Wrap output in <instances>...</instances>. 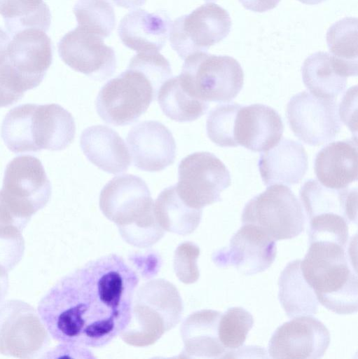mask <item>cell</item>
<instances>
[{"label":"cell","mask_w":358,"mask_h":359,"mask_svg":"<svg viewBox=\"0 0 358 359\" xmlns=\"http://www.w3.org/2000/svg\"><path fill=\"white\" fill-rule=\"evenodd\" d=\"M139 281L123 257L104 255L59 280L41 299L38 313L60 343L101 348L128 326Z\"/></svg>","instance_id":"6da1fadb"},{"label":"cell","mask_w":358,"mask_h":359,"mask_svg":"<svg viewBox=\"0 0 358 359\" xmlns=\"http://www.w3.org/2000/svg\"><path fill=\"white\" fill-rule=\"evenodd\" d=\"M153 203L144 180L131 174L112 178L102 188L99 200L102 212L117 225L121 238L142 248L156 243L165 232L156 219Z\"/></svg>","instance_id":"7a4b0ae2"},{"label":"cell","mask_w":358,"mask_h":359,"mask_svg":"<svg viewBox=\"0 0 358 359\" xmlns=\"http://www.w3.org/2000/svg\"><path fill=\"white\" fill-rule=\"evenodd\" d=\"M165 81L158 63L137 54L125 71L102 87L95 100L96 111L106 123L116 126L131 124L157 99Z\"/></svg>","instance_id":"3957f363"},{"label":"cell","mask_w":358,"mask_h":359,"mask_svg":"<svg viewBox=\"0 0 358 359\" xmlns=\"http://www.w3.org/2000/svg\"><path fill=\"white\" fill-rule=\"evenodd\" d=\"M76 125L72 115L57 104H24L6 114L1 136L15 154L60 151L74 140Z\"/></svg>","instance_id":"277c9868"},{"label":"cell","mask_w":358,"mask_h":359,"mask_svg":"<svg viewBox=\"0 0 358 359\" xmlns=\"http://www.w3.org/2000/svg\"><path fill=\"white\" fill-rule=\"evenodd\" d=\"M345 247L315 241L301 262L302 274L322 305L338 314L357 311L358 280Z\"/></svg>","instance_id":"5b68a950"},{"label":"cell","mask_w":358,"mask_h":359,"mask_svg":"<svg viewBox=\"0 0 358 359\" xmlns=\"http://www.w3.org/2000/svg\"><path fill=\"white\" fill-rule=\"evenodd\" d=\"M182 312L177 287L163 278L151 280L136 290L130 320L120 336L131 346L151 345L179 323Z\"/></svg>","instance_id":"8992f818"},{"label":"cell","mask_w":358,"mask_h":359,"mask_svg":"<svg viewBox=\"0 0 358 359\" xmlns=\"http://www.w3.org/2000/svg\"><path fill=\"white\" fill-rule=\"evenodd\" d=\"M179 76L193 97L207 102H230L244 84V72L235 59L202 51L185 59Z\"/></svg>","instance_id":"52a82bcc"},{"label":"cell","mask_w":358,"mask_h":359,"mask_svg":"<svg viewBox=\"0 0 358 359\" xmlns=\"http://www.w3.org/2000/svg\"><path fill=\"white\" fill-rule=\"evenodd\" d=\"M51 193L50 182L38 158L18 156L7 164L0 201L23 226L48 203Z\"/></svg>","instance_id":"ba28073f"},{"label":"cell","mask_w":358,"mask_h":359,"mask_svg":"<svg viewBox=\"0 0 358 359\" xmlns=\"http://www.w3.org/2000/svg\"><path fill=\"white\" fill-rule=\"evenodd\" d=\"M244 224H253L275 241L293 238L303 230V207L294 192L282 184L270 185L252 198L242 215Z\"/></svg>","instance_id":"9c48e42d"},{"label":"cell","mask_w":358,"mask_h":359,"mask_svg":"<svg viewBox=\"0 0 358 359\" xmlns=\"http://www.w3.org/2000/svg\"><path fill=\"white\" fill-rule=\"evenodd\" d=\"M230 172L214 154L200 151L184 158L178 167L179 196L189 207L198 210L220 201L221 193L230 185Z\"/></svg>","instance_id":"30bf717a"},{"label":"cell","mask_w":358,"mask_h":359,"mask_svg":"<svg viewBox=\"0 0 358 359\" xmlns=\"http://www.w3.org/2000/svg\"><path fill=\"white\" fill-rule=\"evenodd\" d=\"M48 342V332L31 305L17 299L0 304V353L32 359L43 353Z\"/></svg>","instance_id":"8fae6325"},{"label":"cell","mask_w":358,"mask_h":359,"mask_svg":"<svg viewBox=\"0 0 358 359\" xmlns=\"http://www.w3.org/2000/svg\"><path fill=\"white\" fill-rule=\"evenodd\" d=\"M232 22L226 10L214 3H207L172 22L170 41L172 49L185 60L226 38Z\"/></svg>","instance_id":"7c38bea8"},{"label":"cell","mask_w":358,"mask_h":359,"mask_svg":"<svg viewBox=\"0 0 358 359\" xmlns=\"http://www.w3.org/2000/svg\"><path fill=\"white\" fill-rule=\"evenodd\" d=\"M53 61L50 39L39 29H26L13 36L3 64L18 89L37 87Z\"/></svg>","instance_id":"4fadbf2b"},{"label":"cell","mask_w":358,"mask_h":359,"mask_svg":"<svg viewBox=\"0 0 358 359\" xmlns=\"http://www.w3.org/2000/svg\"><path fill=\"white\" fill-rule=\"evenodd\" d=\"M287 117L294 134L311 146L333 140L342 126L337 101L317 97L306 90L290 99Z\"/></svg>","instance_id":"5bb4252c"},{"label":"cell","mask_w":358,"mask_h":359,"mask_svg":"<svg viewBox=\"0 0 358 359\" xmlns=\"http://www.w3.org/2000/svg\"><path fill=\"white\" fill-rule=\"evenodd\" d=\"M331 335L326 327L310 316L294 317L278 327L268 344L273 358L317 359L329 346Z\"/></svg>","instance_id":"9a60e30c"},{"label":"cell","mask_w":358,"mask_h":359,"mask_svg":"<svg viewBox=\"0 0 358 359\" xmlns=\"http://www.w3.org/2000/svg\"><path fill=\"white\" fill-rule=\"evenodd\" d=\"M58 53L69 67L94 80H105L116 70L114 50L106 46L102 37L79 26L60 39Z\"/></svg>","instance_id":"2e32d148"},{"label":"cell","mask_w":358,"mask_h":359,"mask_svg":"<svg viewBox=\"0 0 358 359\" xmlns=\"http://www.w3.org/2000/svg\"><path fill=\"white\" fill-rule=\"evenodd\" d=\"M277 254L275 241L253 224H244L233 235L228 248L214 255V262L220 266L228 265L246 276L268 269Z\"/></svg>","instance_id":"e0dca14e"},{"label":"cell","mask_w":358,"mask_h":359,"mask_svg":"<svg viewBox=\"0 0 358 359\" xmlns=\"http://www.w3.org/2000/svg\"><path fill=\"white\" fill-rule=\"evenodd\" d=\"M284 125L273 108L261 104L239 105L235 115L232 138L239 145L254 152L266 151L281 140Z\"/></svg>","instance_id":"ac0fdd59"},{"label":"cell","mask_w":358,"mask_h":359,"mask_svg":"<svg viewBox=\"0 0 358 359\" xmlns=\"http://www.w3.org/2000/svg\"><path fill=\"white\" fill-rule=\"evenodd\" d=\"M134 165L147 172H158L172 164L176 143L170 130L162 123L145 121L133 126L128 133Z\"/></svg>","instance_id":"d6986e66"},{"label":"cell","mask_w":358,"mask_h":359,"mask_svg":"<svg viewBox=\"0 0 358 359\" xmlns=\"http://www.w3.org/2000/svg\"><path fill=\"white\" fill-rule=\"evenodd\" d=\"M172 21L165 12L131 11L121 20L118 34L122 43L138 53H157L166 43Z\"/></svg>","instance_id":"ffe728a7"},{"label":"cell","mask_w":358,"mask_h":359,"mask_svg":"<svg viewBox=\"0 0 358 359\" xmlns=\"http://www.w3.org/2000/svg\"><path fill=\"white\" fill-rule=\"evenodd\" d=\"M258 166L265 185H293L299 183L308 170V155L301 143L282 138L261 154Z\"/></svg>","instance_id":"44dd1931"},{"label":"cell","mask_w":358,"mask_h":359,"mask_svg":"<svg viewBox=\"0 0 358 359\" xmlns=\"http://www.w3.org/2000/svg\"><path fill=\"white\" fill-rule=\"evenodd\" d=\"M314 169L318 182L323 186L342 189L357 181L358 151L357 136L333 142L316 155Z\"/></svg>","instance_id":"7402d4cb"},{"label":"cell","mask_w":358,"mask_h":359,"mask_svg":"<svg viewBox=\"0 0 358 359\" xmlns=\"http://www.w3.org/2000/svg\"><path fill=\"white\" fill-rule=\"evenodd\" d=\"M80 146L89 161L108 173L125 172L130 165L124 140L108 126L97 125L85 128L80 137Z\"/></svg>","instance_id":"603a6c76"},{"label":"cell","mask_w":358,"mask_h":359,"mask_svg":"<svg viewBox=\"0 0 358 359\" xmlns=\"http://www.w3.org/2000/svg\"><path fill=\"white\" fill-rule=\"evenodd\" d=\"M221 313L203 309L190 314L182 323L180 333L184 344L182 354L187 358H223L227 349L218 335Z\"/></svg>","instance_id":"cb8c5ba5"},{"label":"cell","mask_w":358,"mask_h":359,"mask_svg":"<svg viewBox=\"0 0 358 359\" xmlns=\"http://www.w3.org/2000/svg\"><path fill=\"white\" fill-rule=\"evenodd\" d=\"M302 79L314 95L335 99L345 88L349 69L331 54L317 52L308 56L301 67Z\"/></svg>","instance_id":"d4e9b609"},{"label":"cell","mask_w":358,"mask_h":359,"mask_svg":"<svg viewBox=\"0 0 358 359\" xmlns=\"http://www.w3.org/2000/svg\"><path fill=\"white\" fill-rule=\"evenodd\" d=\"M299 196L309 218L322 214H336L348 223L357 220V189H334L326 187L316 180H307Z\"/></svg>","instance_id":"484cf974"},{"label":"cell","mask_w":358,"mask_h":359,"mask_svg":"<svg viewBox=\"0 0 358 359\" xmlns=\"http://www.w3.org/2000/svg\"><path fill=\"white\" fill-rule=\"evenodd\" d=\"M301 262V259L290 262L278 280V298L290 318L315 314L318 311L319 302L302 274Z\"/></svg>","instance_id":"4316f807"},{"label":"cell","mask_w":358,"mask_h":359,"mask_svg":"<svg viewBox=\"0 0 358 359\" xmlns=\"http://www.w3.org/2000/svg\"><path fill=\"white\" fill-rule=\"evenodd\" d=\"M156 219L165 231L186 236L198 226L202 210L192 208L179 196L175 184L164 189L153 203Z\"/></svg>","instance_id":"83f0119b"},{"label":"cell","mask_w":358,"mask_h":359,"mask_svg":"<svg viewBox=\"0 0 358 359\" xmlns=\"http://www.w3.org/2000/svg\"><path fill=\"white\" fill-rule=\"evenodd\" d=\"M157 100L163 114L179 122L195 121L204 115L209 108L207 102L193 97L184 88L179 76L163 83Z\"/></svg>","instance_id":"f1b7e54d"},{"label":"cell","mask_w":358,"mask_h":359,"mask_svg":"<svg viewBox=\"0 0 358 359\" xmlns=\"http://www.w3.org/2000/svg\"><path fill=\"white\" fill-rule=\"evenodd\" d=\"M0 15L12 36L26 29L47 32L50 25V11L43 0H0Z\"/></svg>","instance_id":"f546056e"},{"label":"cell","mask_w":358,"mask_h":359,"mask_svg":"<svg viewBox=\"0 0 358 359\" xmlns=\"http://www.w3.org/2000/svg\"><path fill=\"white\" fill-rule=\"evenodd\" d=\"M357 18L346 17L333 24L326 32V43L331 54L357 75Z\"/></svg>","instance_id":"4dcf8cb0"},{"label":"cell","mask_w":358,"mask_h":359,"mask_svg":"<svg viewBox=\"0 0 358 359\" xmlns=\"http://www.w3.org/2000/svg\"><path fill=\"white\" fill-rule=\"evenodd\" d=\"M73 12L78 26L102 39L109 36L115 27L114 9L108 0H78Z\"/></svg>","instance_id":"1f68e13d"},{"label":"cell","mask_w":358,"mask_h":359,"mask_svg":"<svg viewBox=\"0 0 358 359\" xmlns=\"http://www.w3.org/2000/svg\"><path fill=\"white\" fill-rule=\"evenodd\" d=\"M254 325L252 315L242 307L229 308L221 314L218 335L222 345L230 351L241 347Z\"/></svg>","instance_id":"d6a6232c"},{"label":"cell","mask_w":358,"mask_h":359,"mask_svg":"<svg viewBox=\"0 0 358 359\" xmlns=\"http://www.w3.org/2000/svg\"><path fill=\"white\" fill-rule=\"evenodd\" d=\"M348 222L336 214H322L309 218V243L315 241L336 243L346 247Z\"/></svg>","instance_id":"836d02e7"},{"label":"cell","mask_w":358,"mask_h":359,"mask_svg":"<svg viewBox=\"0 0 358 359\" xmlns=\"http://www.w3.org/2000/svg\"><path fill=\"white\" fill-rule=\"evenodd\" d=\"M21 231L15 226L0 227V264L8 271L22 258L25 241Z\"/></svg>","instance_id":"e575fe53"},{"label":"cell","mask_w":358,"mask_h":359,"mask_svg":"<svg viewBox=\"0 0 358 359\" xmlns=\"http://www.w3.org/2000/svg\"><path fill=\"white\" fill-rule=\"evenodd\" d=\"M200 248L191 242L181 243L176 249L174 258V268L176 276L186 284L196 282L199 278L197 259Z\"/></svg>","instance_id":"d590c367"},{"label":"cell","mask_w":358,"mask_h":359,"mask_svg":"<svg viewBox=\"0 0 358 359\" xmlns=\"http://www.w3.org/2000/svg\"><path fill=\"white\" fill-rule=\"evenodd\" d=\"M46 358H75L94 359L95 358L88 347L78 344L60 343L55 348L47 353Z\"/></svg>","instance_id":"8d00e7d4"},{"label":"cell","mask_w":358,"mask_h":359,"mask_svg":"<svg viewBox=\"0 0 358 359\" xmlns=\"http://www.w3.org/2000/svg\"><path fill=\"white\" fill-rule=\"evenodd\" d=\"M24 95L13 84L6 72L0 65V108L6 107L18 102Z\"/></svg>","instance_id":"74e56055"},{"label":"cell","mask_w":358,"mask_h":359,"mask_svg":"<svg viewBox=\"0 0 358 359\" xmlns=\"http://www.w3.org/2000/svg\"><path fill=\"white\" fill-rule=\"evenodd\" d=\"M281 0H239L247 10L263 13L275 8Z\"/></svg>","instance_id":"f35d334b"},{"label":"cell","mask_w":358,"mask_h":359,"mask_svg":"<svg viewBox=\"0 0 358 359\" xmlns=\"http://www.w3.org/2000/svg\"><path fill=\"white\" fill-rule=\"evenodd\" d=\"M8 271L0 264V304L4 300L8 289Z\"/></svg>","instance_id":"ab89813d"},{"label":"cell","mask_w":358,"mask_h":359,"mask_svg":"<svg viewBox=\"0 0 358 359\" xmlns=\"http://www.w3.org/2000/svg\"><path fill=\"white\" fill-rule=\"evenodd\" d=\"M10 41L8 34L0 27V64L5 60L7 47Z\"/></svg>","instance_id":"60d3db41"},{"label":"cell","mask_w":358,"mask_h":359,"mask_svg":"<svg viewBox=\"0 0 358 359\" xmlns=\"http://www.w3.org/2000/svg\"><path fill=\"white\" fill-rule=\"evenodd\" d=\"M146 0H112L117 5L125 8H135L144 4Z\"/></svg>","instance_id":"b9f144b4"},{"label":"cell","mask_w":358,"mask_h":359,"mask_svg":"<svg viewBox=\"0 0 358 359\" xmlns=\"http://www.w3.org/2000/svg\"><path fill=\"white\" fill-rule=\"evenodd\" d=\"M300 2L308 4V5H316L319 4L326 0H298Z\"/></svg>","instance_id":"7bdbcfd3"},{"label":"cell","mask_w":358,"mask_h":359,"mask_svg":"<svg viewBox=\"0 0 358 359\" xmlns=\"http://www.w3.org/2000/svg\"><path fill=\"white\" fill-rule=\"evenodd\" d=\"M205 1H214V0H205Z\"/></svg>","instance_id":"ee69618b"}]
</instances>
